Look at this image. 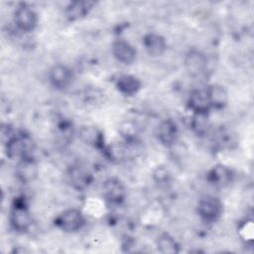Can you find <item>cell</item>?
I'll use <instances>...</instances> for the list:
<instances>
[{"mask_svg":"<svg viewBox=\"0 0 254 254\" xmlns=\"http://www.w3.org/2000/svg\"><path fill=\"white\" fill-rule=\"evenodd\" d=\"M196 211L203 221L215 222L222 215L223 203L218 197L211 194H205L199 198L196 205Z\"/></svg>","mask_w":254,"mask_h":254,"instance_id":"1","label":"cell"},{"mask_svg":"<svg viewBox=\"0 0 254 254\" xmlns=\"http://www.w3.org/2000/svg\"><path fill=\"white\" fill-rule=\"evenodd\" d=\"M55 224L61 230L68 233L77 232L85 225V217L77 208H67L55 219Z\"/></svg>","mask_w":254,"mask_h":254,"instance_id":"2","label":"cell"},{"mask_svg":"<svg viewBox=\"0 0 254 254\" xmlns=\"http://www.w3.org/2000/svg\"><path fill=\"white\" fill-rule=\"evenodd\" d=\"M14 23L16 27L25 33L32 32L38 26V13L29 4L21 3L14 11Z\"/></svg>","mask_w":254,"mask_h":254,"instance_id":"3","label":"cell"},{"mask_svg":"<svg viewBox=\"0 0 254 254\" xmlns=\"http://www.w3.org/2000/svg\"><path fill=\"white\" fill-rule=\"evenodd\" d=\"M32 214L23 201H16L12 206L9 214V222L11 227L20 233L28 231L32 225Z\"/></svg>","mask_w":254,"mask_h":254,"instance_id":"4","label":"cell"},{"mask_svg":"<svg viewBox=\"0 0 254 254\" xmlns=\"http://www.w3.org/2000/svg\"><path fill=\"white\" fill-rule=\"evenodd\" d=\"M184 66L189 75L193 77L199 76L207 68V58L201 51L190 49L185 55Z\"/></svg>","mask_w":254,"mask_h":254,"instance_id":"5","label":"cell"},{"mask_svg":"<svg viewBox=\"0 0 254 254\" xmlns=\"http://www.w3.org/2000/svg\"><path fill=\"white\" fill-rule=\"evenodd\" d=\"M102 196L108 203L118 205L126 197V188L118 178H109L102 185Z\"/></svg>","mask_w":254,"mask_h":254,"instance_id":"6","label":"cell"},{"mask_svg":"<svg viewBox=\"0 0 254 254\" xmlns=\"http://www.w3.org/2000/svg\"><path fill=\"white\" fill-rule=\"evenodd\" d=\"M39 171L37 161L31 156H26L18 160L15 168V175L20 183L30 184L38 178Z\"/></svg>","mask_w":254,"mask_h":254,"instance_id":"7","label":"cell"},{"mask_svg":"<svg viewBox=\"0 0 254 254\" xmlns=\"http://www.w3.org/2000/svg\"><path fill=\"white\" fill-rule=\"evenodd\" d=\"M48 76L51 85L59 90L67 88L73 79L72 70L67 65L62 64L53 65L49 70Z\"/></svg>","mask_w":254,"mask_h":254,"instance_id":"8","label":"cell"},{"mask_svg":"<svg viewBox=\"0 0 254 254\" xmlns=\"http://www.w3.org/2000/svg\"><path fill=\"white\" fill-rule=\"evenodd\" d=\"M156 135L162 145L165 147H172L178 141L179 127L173 119H164L158 124Z\"/></svg>","mask_w":254,"mask_h":254,"instance_id":"9","label":"cell"},{"mask_svg":"<svg viewBox=\"0 0 254 254\" xmlns=\"http://www.w3.org/2000/svg\"><path fill=\"white\" fill-rule=\"evenodd\" d=\"M67 178L70 186L78 190H84L92 183V174L80 165H73L67 171Z\"/></svg>","mask_w":254,"mask_h":254,"instance_id":"10","label":"cell"},{"mask_svg":"<svg viewBox=\"0 0 254 254\" xmlns=\"http://www.w3.org/2000/svg\"><path fill=\"white\" fill-rule=\"evenodd\" d=\"M233 179V173L230 168L225 165L218 164L213 166L207 173L206 180L214 188H225Z\"/></svg>","mask_w":254,"mask_h":254,"instance_id":"11","label":"cell"},{"mask_svg":"<svg viewBox=\"0 0 254 254\" xmlns=\"http://www.w3.org/2000/svg\"><path fill=\"white\" fill-rule=\"evenodd\" d=\"M113 57L123 64H132L136 61V49L125 40H116L111 47Z\"/></svg>","mask_w":254,"mask_h":254,"instance_id":"12","label":"cell"},{"mask_svg":"<svg viewBox=\"0 0 254 254\" xmlns=\"http://www.w3.org/2000/svg\"><path fill=\"white\" fill-rule=\"evenodd\" d=\"M5 151L7 157L12 160H20L26 156H30L28 154V141L24 136L21 135L10 136L6 142Z\"/></svg>","mask_w":254,"mask_h":254,"instance_id":"13","label":"cell"},{"mask_svg":"<svg viewBox=\"0 0 254 254\" xmlns=\"http://www.w3.org/2000/svg\"><path fill=\"white\" fill-rule=\"evenodd\" d=\"M142 44L149 56L158 58L163 56L167 51L166 39L157 33H148L142 39Z\"/></svg>","mask_w":254,"mask_h":254,"instance_id":"14","label":"cell"},{"mask_svg":"<svg viewBox=\"0 0 254 254\" xmlns=\"http://www.w3.org/2000/svg\"><path fill=\"white\" fill-rule=\"evenodd\" d=\"M187 104L192 113H209L211 110L205 88L192 89L189 94Z\"/></svg>","mask_w":254,"mask_h":254,"instance_id":"15","label":"cell"},{"mask_svg":"<svg viewBox=\"0 0 254 254\" xmlns=\"http://www.w3.org/2000/svg\"><path fill=\"white\" fill-rule=\"evenodd\" d=\"M95 3L93 1H87V0H75L71 1L67 4L65 7L64 13L67 20L74 22L83 19L86 17Z\"/></svg>","mask_w":254,"mask_h":254,"instance_id":"16","label":"cell"},{"mask_svg":"<svg viewBox=\"0 0 254 254\" xmlns=\"http://www.w3.org/2000/svg\"><path fill=\"white\" fill-rule=\"evenodd\" d=\"M206 93L211 109H223L229 100L227 89L220 84H210L206 88Z\"/></svg>","mask_w":254,"mask_h":254,"instance_id":"17","label":"cell"},{"mask_svg":"<svg viewBox=\"0 0 254 254\" xmlns=\"http://www.w3.org/2000/svg\"><path fill=\"white\" fill-rule=\"evenodd\" d=\"M115 86L121 94L125 96H133L140 91L142 82L135 75L122 74L116 79Z\"/></svg>","mask_w":254,"mask_h":254,"instance_id":"18","label":"cell"},{"mask_svg":"<svg viewBox=\"0 0 254 254\" xmlns=\"http://www.w3.org/2000/svg\"><path fill=\"white\" fill-rule=\"evenodd\" d=\"M81 141L92 147H100L102 145L103 136L100 130L93 125H84L79 130Z\"/></svg>","mask_w":254,"mask_h":254,"instance_id":"19","label":"cell"},{"mask_svg":"<svg viewBox=\"0 0 254 254\" xmlns=\"http://www.w3.org/2000/svg\"><path fill=\"white\" fill-rule=\"evenodd\" d=\"M190 127L198 137L206 135L209 129L208 113H192L190 121Z\"/></svg>","mask_w":254,"mask_h":254,"instance_id":"20","label":"cell"},{"mask_svg":"<svg viewBox=\"0 0 254 254\" xmlns=\"http://www.w3.org/2000/svg\"><path fill=\"white\" fill-rule=\"evenodd\" d=\"M157 248L163 254H176L180 252L179 243L169 233H163L158 237Z\"/></svg>","mask_w":254,"mask_h":254,"instance_id":"21","label":"cell"},{"mask_svg":"<svg viewBox=\"0 0 254 254\" xmlns=\"http://www.w3.org/2000/svg\"><path fill=\"white\" fill-rule=\"evenodd\" d=\"M154 179L158 183H164L167 182L169 179V173L168 170L164 166H158L154 171Z\"/></svg>","mask_w":254,"mask_h":254,"instance_id":"22","label":"cell"}]
</instances>
